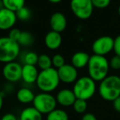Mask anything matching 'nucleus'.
Listing matches in <instances>:
<instances>
[{
	"label": "nucleus",
	"mask_w": 120,
	"mask_h": 120,
	"mask_svg": "<svg viewBox=\"0 0 120 120\" xmlns=\"http://www.w3.org/2000/svg\"><path fill=\"white\" fill-rule=\"evenodd\" d=\"M56 99L57 104H59L60 105L63 107H70V106H73L77 98L73 90L69 88H64L57 92Z\"/></svg>",
	"instance_id": "12"
},
{
	"label": "nucleus",
	"mask_w": 120,
	"mask_h": 120,
	"mask_svg": "<svg viewBox=\"0 0 120 120\" xmlns=\"http://www.w3.org/2000/svg\"><path fill=\"white\" fill-rule=\"evenodd\" d=\"M20 46L22 47H29L33 44L34 43V37L30 32L22 31L21 32V37L17 42Z\"/></svg>",
	"instance_id": "22"
},
{
	"label": "nucleus",
	"mask_w": 120,
	"mask_h": 120,
	"mask_svg": "<svg viewBox=\"0 0 120 120\" xmlns=\"http://www.w3.org/2000/svg\"><path fill=\"white\" fill-rule=\"evenodd\" d=\"M21 32L20 30H18V29H11V30H10L9 33H8V37H9L11 39L14 40V41L16 42H18V40H19L20 37H21Z\"/></svg>",
	"instance_id": "29"
},
{
	"label": "nucleus",
	"mask_w": 120,
	"mask_h": 120,
	"mask_svg": "<svg viewBox=\"0 0 120 120\" xmlns=\"http://www.w3.org/2000/svg\"><path fill=\"white\" fill-rule=\"evenodd\" d=\"M73 108L74 110L75 111L77 114H85V112L87 109V101L84 100L77 99L73 105Z\"/></svg>",
	"instance_id": "23"
},
{
	"label": "nucleus",
	"mask_w": 120,
	"mask_h": 120,
	"mask_svg": "<svg viewBox=\"0 0 120 120\" xmlns=\"http://www.w3.org/2000/svg\"><path fill=\"white\" fill-rule=\"evenodd\" d=\"M98 92L104 101H114L120 96V76L108 75L100 82Z\"/></svg>",
	"instance_id": "1"
},
{
	"label": "nucleus",
	"mask_w": 120,
	"mask_h": 120,
	"mask_svg": "<svg viewBox=\"0 0 120 120\" xmlns=\"http://www.w3.org/2000/svg\"><path fill=\"white\" fill-rule=\"evenodd\" d=\"M114 51L115 55L120 56V34L114 39Z\"/></svg>",
	"instance_id": "30"
},
{
	"label": "nucleus",
	"mask_w": 120,
	"mask_h": 120,
	"mask_svg": "<svg viewBox=\"0 0 120 120\" xmlns=\"http://www.w3.org/2000/svg\"><path fill=\"white\" fill-rule=\"evenodd\" d=\"M113 105H114V109L120 114V96L114 101H113Z\"/></svg>",
	"instance_id": "33"
},
{
	"label": "nucleus",
	"mask_w": 120,
	"mask_h": 120,
	"mask_svg": "<svg viewBox=\"0 0 120 120\" xmlns=\"http://www.w3.org/2000/svg\"><path fill=\"white\" fill-rule=\"evenodd\" d=\"M38 74L39 72L35 65H24L22 66L21 79L27 84L36 83Z\"/></svg>",
	"instance_id": "14"
},
{
	"label": "nucleus",
	"mask_w": 120,
	"mask_h": 120,
	"mask_svg": "<svg viewBox=\"0 0 120 120\" xmlns=\"http://www.w3.org/2000/svg\"><path fill=\"white\" fill-rule=\"evenodd\" d=\"M20 45L9 37L0 38V62L9 63L15 61L20 54Z\"/></svg>",
	"instance_id": "5"
},
{
	"label": "nucleus",
	"mask_w": 120,
	"mask_h": 120,
	"mask_svg": "<svg viewBox=\"0 0 120 120\" xmlns=\"http://www.w3.org/2000/svg\"><path fill=\"white\" fill-rule=\"evenodd\" d=\"M44 43L46 47L50 50H56L60 47L62 43V38L60 33L53 30L49 31L44 38Z\"/></svg>",
	"instance_id": "15"
},
{
	"label": "nucleus",
	"mask_w": 120,
	"mask_h": 120,
	"mask_svg": "<svg viewBox=\"0 0 120 120\" xmlns=\"http://www.w3.org/2000/svg\"><path fill=\"white\" fill-rule=\"evenodd\" d=\"M109 68V60L105 56L92 55L87 65L88 76L95 82H101L108 76Z\"/></svg>",
	"instance_id": "2"
},
{
	"label": "nucleus",
	"mask_w": 120,
	"mask_h": 120,
	"mask_svg": "<svg viewBox=\"0 0 120 120\" xmlns=\"http://www.w3.org/2000/svg\"><path fill=\"white\" fill-rule=\"evenodd\" d=\"M16 14L17 19L22 21H25L30 20L32 15L31 11H30L28 8H26V7H23L21 9H19L17 11H16Z\"/></svg>",
	"instance_id": "25"
},
{
	"label": "nucleus",
	"mask_w": 120,
	"mask_h": 120,
	"mask_svg": "<svg viewBox=\"0 0 120 120\" xmlns=\"http://www.w3.org/2000/svg\"><path fill=\"white\" fill-rule=\"evenodd\" d=\"M48 1L52 3H59L60 2H61L62 0H48Z\"/></svg>",
	"instance_id": "35"
},
{
	"label": "nucleus",
	"mask_w": 120,
	"mask_h": 120,
	"mask_svg": "<svg viewBox=\"0 0 120 120\" xmlns=\"http://www.w3.org/2000/svg\"><path fill=\"white\" fill-rule=\"evenodd\" d=\"M0 120H19V119H17V117L14 114L8 113V114H3Z\"/></svg>",
	"instance_id": "31"
},
{
	"label": "nucleus",
	"mask_w": 120,
	"mask_h": 120,
	"mask_svg": "<svg viewBox=\"0 0 120 120\" xmlns=\"http://www.w3.org/2000/svg\"><path fill=\"white\" fill-rule=\"evenodd\" d=\"M4 8L13 11H17L21 8L25 7V0H3Z\"/></svg>",
	"instance_id": "20"
},
{
	"label": "nucleus",
	"mask_w": 120,
	"mask_h": 120,
	"mask_svg": "<svg viewBox=\"0 0 120 120\" xmlns=\"http://www.w3.org/2000/svg\"><path fill=\"white\" fill-rule=\"evenodd\" d=\"M50 26L52 30L57 33H61L67 26V20L65 15L61 12H55L51 16Z\"/></svg>",
	"instance_id": "13"
},
{
	"label": "nucleus",
	"mask_w": 120,
	"mask_h": 120,
	"mask_svg": "<svg viewBox=\"0 0 120 120\" xmlns=\"http://www.w3.org/2000/svg\"><path fill=\"white\" fill-rule=\"evenodd\" d=\"M92 0H71L70 9L74 15L80 20H87L93 12Z\"/></svg>",
	"instance_id": "7"
},
{
	"label": "nucleus",
	"mask_w": 120,
	"mask_h": 120,
	"mask_svg": "<svg viewBox=\"0 0 120 120\" xmlns=\"http://www.w3.org/2000/svg\"><path fill=\"white\" fill-rule=\"evenodd\" d=\"M60 82L56 69L52 67L48 70H41L38 74L36 85L42 92H54L58 87Z\"/></svg>",
	"instance_id": "3"
},
{
	"label": "nucleus",
	"mask_w": 120,
	"mask_h": 120,
	"mask_svg": "<svg viewBox=\"0 0 120 120\" xmlns=\"http://www.w3.org/2000/svg\"><path fill=\"white\" fill-rule=\"evenodd\" d=\"M110 1L111 0H92L94 8H100V9L107 8L110 3Z\"/></svg>",
	"instance_id": "28"
},
{
	"label": "nucleus",
	"mask_w": 120,
	"mask_h": 120,
	"mask_svg": "<svg viewBox=\"0 0 120 120\" xmlns=\"http://www.w3.org/2000/svg\"><path fill=\"white\" fill-rule=\"evenodd\" d=\"M3 106V92H0V111Z\"/></svg>",
	"instance_id": "34"
},
{
	"label": "nucleus",
	"mask_w": 120,
	"mask_h": 120,
	"mask_svg": "<svg viewBox=\"0 0 120 120\" xmlns=\"http://www.w3.org/2000/svg\"><path fill=\"white\" fill-rule=\"evenodd\" d=\"M96 82L89 76H82L78 79V80L74 83L73 92L75 94L76 98L80 100L91 99L96 93Z\"/></svg>",
	"instance_id": "4"
},
{
	"label": "nucleus",
	"mask_w": 120,
	"mask_h": 120,
	"mask_svg": "<svg viewBox=\"0 0 120 120\" xmlns=\"http://www.w3.org/2000/svg\"><path fill=\"white\" fill-rule=\"evenodd\" d=\"M19 120H43V114L34 106H29L20 113Z\"/></svg>",
	"instance_id": "18"
},
{
	"label": "nucleus",
	"mask_w": 120,
	"mask_h": 120,
	"mask_svg": "<svg viewBox=\"0 0 120 120\" xmlns=\"http://www.w3.org/2000/svg\"><path fill=\"white\" fill-rule=\"evenodd\" d=\"M37 65H38V68L41 69V70H48V69L52 68V58L47 54H42V55L38 56V60Z\"/></svg>",
	"instance_id": "21"
},
{
	"label": "nucleus",
	"mask_w": 120,
	"mask_h": 120,
	"mask_svg": "<svg viewBox=\"0 0 120 120\" xmlns=\"http://www.w3.org/2000/svg\"><path fill=\"white\" fill-rule=\"evenodd\" d=\"M57 101L56 96L48 92H40L35 95L33 106L42 114H48L56 109Z\"/></svg>",
	"instance_id": "6"
},
{
	"label": "nucleus",
	"mask_w": 120,
	"mask_h": 120,
	"mask_svg": "<svg viewBox=\"0 0 120 120\" xmlns=\"http://www.w3.org/2000/svg\"><path fill=\"white\" fill-rule=\"evenodd\" d=\"M118 11H119V16H120V5H119V10H118Z\"/></svg>",
	"instance_id": "37"
},
{
	"label": "nucleus",
	"mask_w": 120,
	"mask_h": 120,
	"mask_svg": "<svg viewBox=\"0 0 120 120\" xmlns=\"http://www.w3.org/2000/svg\"><path fill=\"white\" fill-rule=\"evenodd\" d=\"M114 39L110 36H101L96 38L92 46L94 55L105 56L114 50Z\"/></svg>",
	"instance_id": "8"
},
{
	"label": "nucleus",
	"mask_w": 120,
	"mask_h": 120,
	"mask_svg": "<svg viewBox=\"0 0 120 120\" xmlns=\"http://www.w3.org/2000/svg\"><path fill=\"white\" fill-rule=\"evenodd\" d=\"M109 67L114 70H120V56H114L109 60Z\"/></svg>",
	"instance_id": "27"
},
{
	"label": "nucleus",
	"mask_w": 120,
	"mask_h": 120,
	"mask_svg": "<svg viewBox=\"0 0 120 120\" xmlns=\"http://www.w3.org/2000/svg\"><path fill=\"white\" fill-rule=\"evenodd\" d=\"M60 82L66 84L74 83L78 80V70L71 64H65L57 70Z\"/></svg>",
	"instance_id": "10"
},
{
	"label": "nucleus",
	"mask_w": 120,
	"mask_h": 120,
	"mask_svg": "<svg viewBox=\"0 0 120 120\" xmlns=\"http://www.w3.org/2000/svg\"><path fill=\"white\" fill-rule=\"evenodd\" d=\"M16 14L15 11L7 8H3L0 11V30H11L16 22Z\"/></svg>",
	"instance_id": "11"
},
{
	"label": "nucleus",
	"mask_w": 120,
	"mask_h": 120,
	"mask_svg": "<svg viewBox=\"0 0 120 120\" xmlns=\"http://www.w3.org/2000/svg\"><path fill=\"white\" fill-rule=\"evenodd\" d=\"M90 56L84 52H75L72 56L71 58V65L74 66L76 69H82L84 67L87 66L89 60H90Z\"/></svg>",
	"instance_id": "16"
},
{
	"label": "nucleus",
	"mask_w": 120,
	"mask_h": 120,
	"mask_svg": "<svg viewBox=\"0 0 120 120\" xmlns=\"http://www.w3.org/2000/svg\"><path fill=\"white\" fill-rule=\"evenodd\" d=\"M38 56L34 52H28L24 55L23 57V61L24 65H35L38 63Z\"/></svg>",
	"instance_id": "24"
},
{
	"label": "nucleus",
	"mask_w": 120,
	"mask_h": 120,
	"mask_svg": "<svg viewBox=\"0 0 120 120\" xmlns=\"http://www.w3.org/2000/svg\"><path fill=\"white\" fill-rule=\"evenodd\" d=\"M81 120H97L96 117L92 113H85L82 115V119Z\"/></svg>",
	"instance_id": "32"
},
{
	"label": "nucleus",
	"mask_w": 120,
	"mask_h": 120,
	"mask_svg": "<svg viewBox=\"0 0 120 120\" xmlns=\"http://www.w3.org/2000/svg\"><path fill=\"white\" fill-rule=\"evenodd\" d=\"M52 65L56 70H58L60 67H62L63 65H65V58L60 54H56V55H54L52 58Z\"/></svg>",
	"instance_id": "26"
},
{
	"label": "nucleus",
	"mask_w": 120,
	"mask_h": 120,
	"mask_svg": "<svg viewBox=\"0 0 120 120\" xmlns=\"http://www.w3.org/2000/svg\"><path fill=\"white\" fill-rule=\"evenodd\" d=\"M69 114L62 109H55L47 114L46 120H69Z\"/></svg>",
	"instance_id": "19"
},
{
	"label": "nucleus",
	"mask_w": 120,
	"mask_h": 120,
	"mask_svg": "<svg viewBox=\"0 0 120 120\" xmlns=\"http://www.w3.org/2000/svg\"><path fill=\"white\" fill-rule=\"evenodd\" d=\"M16 96L19 102H21V104L27 105L33 103L35 97V94L34 93V92L30 88L24 87L20 88L16 92Z\"/></svg>",
	"instance_id": "17"
},
{
	"label": "nucleus",
	"mask_w": 120,
	"mask_h": 120,
	"mask_svg": "<svg viewBox=\"0 0 120 120\" xmlns=\"http://www.w3.org/2000/svg\"><path fill=\"white\" fill-rule=\"evenodd\" d=\"M3 8H4V4H3V0H0V11H1V10H3Z\"/></svg>",
	"instance_id": "36"
},
{
	"label": "nucleus",
	"mask_w": 120,
	"mask_h": 120,
	"mask_svg": "<svg viewBox=\"0 0 120 120\" xmlns=\"http://www.w3.org/2000/svg\"><path fill=\"white\" fill-rule=\"evenodd\" d=\"M22 66L16 61L4 64L2 70L3 76L9 82H16L21 79Z\"/></svg>",
	"instance_id": "9"
}]
</instances>
